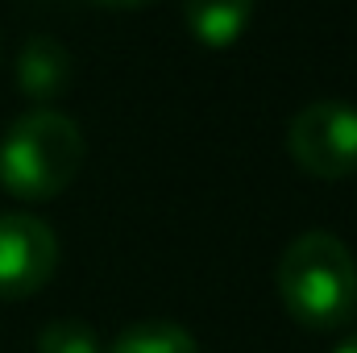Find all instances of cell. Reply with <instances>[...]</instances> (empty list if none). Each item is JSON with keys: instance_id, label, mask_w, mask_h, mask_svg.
Here are the masks:
<instances>
[{"instance_id": "obj_1", "label": "cell", "mask_w": 357, "mask_h": 353, "mask_svg": "<svg viewBox=\"0 0 357 353\" xmlns=\"http://www.w3.org/2000/svg\"><path fill=\"white\" fill-rule=\"evenodd\" d=\"M278 303L307 333H337L357 312V262L349 246L324 229L299 233L274 266Z\"/></svg>"}, {"instance_id": "obj_2", "label": "cell", "mask_w": 357, "mask_h": 353, "mask_svg": "<svg viewBox=\"0 0 357 353\" xmlns=\"http://www.w3.org/2000/svg\"><path fill=\"white\" fill-rule=\"evenodd\" d=\"M84 154V129L67 112L29 108L0 137V187L25 204L54 200L79 179Z\"/></svg>"}, {"instance_id": "obj_3", "label": "cell", "mask_w": 357, "mask_h": 353, "mask_svg": "<svg viewBox=\"0 0 357 353\" xmlns=\"http://www.w3.org/2000/svg\"><path fill=\"white\" fill-rule=\"evenodd\" d=\"M287 150L312 179L337 183L357 171V108L345 100H316L287 125Z\"/></svg>"}, {"instance_id": "obj_4", "label": "cell", "mask_w": 357, "mask_h": 353, "mask_svg": "<svg viewBox=\"0 0 357 353\" xmlns=\"http://www.w3.org/2000/svg\"><path fill=\"white\" fill-rule=\"evenodd\" d=\"M59 270V237L33 212H0V303L29 299Z\"/></svg>"}, {"instance_id": "obj_5", "label": "cell", "mask_w": 357, "mask_h": 353, "mask_svg": "<svg viewBox=\"0 0 357 353\" xmlns=\"http://www.w3.org/2000/svg\"><path fill=\"white\" fill-rule=\"evenodd\" d=\"M75 80V63H71V50L50 38V33H33L25 38L21 54H17V88L21 96H29L38 108H50V100L67 96Z\"/></svg>"}, {"instance_id": "obj_6", "label": "cell", "mask_w": 357, "mask_h": 353, "mask_svg": "<svg viewBox=\"0 0 357 353\" xmlns=\"http://www.w3.org/2000/svg\"><path fill=\"white\" fill-rule=\"evenodd\" d=\"M254 17V0H183V21L191 38L208 50H229Z\"/></svg>"}, {"instance_id": "obj_7", "label": "cell", "mask_w": 357, "mask_h": 353, "mask_svg": "<svg viewBox=\"0 0 357 353\" xmlns=\"http://www.w3.org/2000/svg\"><path fill=\"white\" fill-rule=\"evenodd\" d=\"M104 353H199V341L171 320H137L121 329Z\"/></svg>"}, {"instance_id": "obj_8", "label": "cell", "mask_w": 357, "mask_h": 353, "mask_svg": "<svg viewBox=\"0 0 357 353\" xmlns=\"http://www.w3.org/2000/svg\"><path fill=\"white\" fill-rule=\"evenodd\" d=\"M33 353H104L96 329L84 320H54L38 333V345Z\"/></svg>"}, {"instance_id": "obj_9", "label": "cell", "mask_w": 357, "mask_h": 353, "mask_svg": "<svg viewBox=\"0 0 357 353\" xmlns=\"http://www.w3.org/2000/svg\"><path fill=\"white\" fill-rule=\"evenodd\" d=\"M91 4H104V8H146L154 0H91Z\"/></svg>"}, {"instance_id": "obj_10", "label": "cell", "mask_w": 357, "mask_h": 353, "mask_svg": "<svg viewBox=\"0 0 357 353\" xmlns=\"http://www.w3.org/2000/svg\"><path fill=\"white\" fill-rule=\"evenodd\" d=\"M333 353H357V333H345V337L333 345Z\"/></svg>"}]
</instances>
